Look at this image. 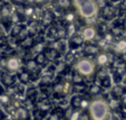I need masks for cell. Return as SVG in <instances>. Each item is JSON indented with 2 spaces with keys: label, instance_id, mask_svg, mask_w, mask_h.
I'll return each instance as SVG.
<instances>
[{
  "label": "cell",
  "instance_id": "obj_3",
  "mask_svg": "<svg viewBox=\"0 0 126 120\" xmlns=\"http://www.w3.org/2000/svg\"><path fill=\"white\" fill-rule=\"evenodd\" d=\"M76 70L83 76H91L95 73L96 64L94 61L89 60V58H81L77 62Z\"/></svg>",
  "mask_w": 126,
  "mask_h": 120
},
{
  "label": "cell",
  "instance_id": "obj_9",
  "mask_svg": "<svg viewBox=\"0 0 126 120\" xmlns=\"http://www.w3.org/2000/svg\"><path fill=\"white\" fill-rule=\"evenodd\" d=\"M116 14H117L116 9L114 7H112V6L106 5L102 9V16L104 17L105 19H113V18H115Z\"/></svg>",
  "mask_w": 126,
  "mask_h": 120
},
{
  "label": "cell",
  "instance_id": "obj_14",
  "mask_svg": "<svg viewBox=\"0 0 126 120\" xmlns=\"http://www.w3.org/2000/svg\"><path fill=\"white\" fill-rule=\"evenodd\" d=\"M44 53H45L47 60H50V61H54L57 57H59V52H58L57 49H55V48H52V47H49V48H47V49L45 48Z\"/></svg>",
  "mask_w": 126,
  "mask_h": 120
},
{
  "label": "cell",
  "instance_id": "obj_7",
  "mask_svg": "<svg viewBox=\"0 0 126 120\" xmlns=\"http://www.w3.org/2000/svg\"><path fill=\"white\" fill-rule=\"evenodd\" d=\"M15 120H29V111L24 107L17 108L14 112Z\"/></svg>",
  "mask_w": 126,
  "mask_h": 120
},
{
  "label": "cell",
  "instance_id": "obj_6",
  "mask_svg": "<svg viewBox=\"0 0 126 120\" xmlns=\"http://www.w3.org/2000/svg\"><path fill=\"white\" fill-rule=\"evenodd\" d=\"M84 44V38L81 35H77V34H74L70 36V39L68 42V45L71 49H76V48L80 47Z\"/></svg>",
  "mask_w": 126,
  "mask_h": 120
},
{
  "label": "cell",
  "instance_id": "obj_24",
  "mask_svg": "<svg viewBox=\"0 0 126 120\" xmlns=\"http://www.w3.org/2000/svg\"><path fill=\"white\" fill-rule=\"evenodd\" d=\"M80 118V112H79L78 109H74V110L70 112V116L68 117V120H79Z\"/></svg>",
  "mask_w": 126,
  "mask_h": 120
},
{
  "label": "cell",
  "instance_id": "obj_30",
  "mask_svg": "<svg viewBox=\"0 0 126 120\" xmlns=\"http://www.w3.org/2000/svg\"><path fill=\"white\" fill-rule=\"evenodd\" d=\"M11 2H14L15 5H24L26 0H11Z\"/></svg>",
  "mask_w": 126,
  "mask_h": 120
},
{
  "label": "cell",
  "instance_id": "obj_11",
  "mask_svg": "<svg viewBox=\"0 0 126 120\" xmlns=\"http://www.w3.org/2000/svg\"><path fill=\"white\" fill-rule=\"evenodd\" d=\"M96 63L100 66H105L110 63V55L106 53V52H102V53H98L96 56Z\"/></svg>",
  "mask_w": 126,
  "mask_h": 120
},
{
  "label": "cell",
  "instance_id": "obj_1",
  "mask_svg": "<svg viewBox=\"0 0 126 120\" xmlns=\"http://www.w3.org/2000/svg\"><path fill=\"white\" fill-rule=\"evenodd\" d=\"M73 3L78 11L79 16L83 18L94 17L98 11V7L95 0H73Z\"/></svg>",
  "mask_w": 126,
  "mask_h": 120
},
{
  "label": "cell",
  "instance_id": "obj_15",
  "mask_svg": "<svg viewBox=\"0 0 126 120\" xmlns=\"http://www.w3.org/2000/svg\"><path fill=\"white\" fill-rule=\"evenodd\" d=\"M10 15H11V6H10V3H5V5L1 6L0 16L2 17L3 19H9Z\"/></svg>",
  "mask_w": 126,
  "mask_h": 120
},
{
  "label": "cell",
  "instance_id": "obj_31",
  "mask_svg": "<svg viewBox=\"0 0 126 120\" xmlns=\"http://www.w3.org/2000/svg\"><path fill=\"white\" fill-rule=\"evenodd\" d=\"M33 1H35V3H37V5H43L46 0H33Z\"/></svg>",
  "mask_w": 126,
  "mask_h": 120
},
{
  "label": "cell",
  "instance_id": "obj_27",
  "mask_svg": "<svg viewBox=\"0 0 126 120\" xmlns=\"http://www.w3.org/2000/svg\"><path fill=\"white\" fill-rule=\"evenodd\" d=\"M75 31H76V27H75V25L73 24V23H69V25L66 27V34H68L69 36H71V35H74Z\"/></svg>",
  "mask_w": 126,
  "mask_h": 120
},
{
  "label": "cell",
  "instance_id": "obj_21",
  "mask_svg": "<svg viewBox=\"0 0 126 120\" xmlns=\"http://www.w3.org/2000/svg\"><path fill=\"white\" fill-rule=\"evenodd\" d=\"M33 60L37 62V64L38 65H44L46 62H47V57H46L45 53L44 52H40V53H38L37 55L35 56V58Z\"/></svg>",
  "mask_w": 126,
  "mask_h": 120
},
{
  "label": "cell",
  "instance_id": "obj_16",
  "mask_svg": "<svg viewBox=\"0 0 126 120\" xmlns=\"http://www.w3.org/2000/svg\"><path fill=\"white\" fill-rule=\"evenodd\" d=\"M112 93H113V96H114L116 99L117 98H121V96H123L124 93H126L125 87H123V85H119V84H116V85L113 88Z\"/></svg>",
  "mask_w": 126,
  "mask_h": 120
},
{
  "label": "cell",
  "instance_id": "obj_4",
  "mask_svg": "<svg viewBox=\"0 0 126 120\" xmlns=\"http://www.w3.org/2000/svg\"><path fill=\"white\" fill-rule=\"evenodd\" d=\"M5 69L8 72H17L21 67V61L18 56H10L5 60Z\"/></svg>",
  "mask_w": 126,
  "mask_h": 120
},
{
  "label": "cell",
  "instance_id": "obj_34",
  "mask_svg": "<svg viewBox=\"0 0 126 120\" xmlns=\"http://www.w3.org/2000/svg\"><path fill=\"white\" fill-rule=\"evenodd\" d=\"M3 119V113H2V111L0 110V120H2Z\"/></svg>",
  "mask_w": 126,
  "mask_h": 120
},
{
  "label": "cell",
  "instance_id": "obj_13",
  "mask_svg": "<svg viewBox=\"0 0 126 120\" xmlns=\"http://www.w3.org/2000/svg\"><path fill=\"white\" fill-rule=\"evenodd\" d=\"M18 79H19L21 84L30 83L31 80H32V73H30L29 71H21L18 75Z\"/></svg>",
  "mask_w": 126,
  "mask_h": 120
},
{
  "label": "cell",
  "instance_id": "obj_35",
  "mask_svg": "<svg viewBox=\"0 0 126 120\" xmlns=\"http://www.w3.org/2000/svg\"><path fill=\"white\" fill-rule=\"evenodd\" d=\"M124 83H125V85H126V77H125V80H124Z\"/></svg>",
  "mask_w": 126,
  "mask_h": 120
},
{
  "label": "cell",
  "instance_id": "obj_33",
  "mask_svg": "<svg viewBox=\"0 0 126 120\" xmlns=\"http://www.w3.org/2000/svg\"><path fill=\"white\" fill-rule=\"evenodd\" d=\"M3 92H5V89H3L2 85H0V94H2Z\"/></svg>",
  "mask_w": 126,
  "mask_h": 120
},
{
  "label": "cell",
  "instance_id": "obj_10",
  "mask_svg": "<svg viewBox=\"0 0 126 120\" xmlns=\"http://www.w3.org/2000/svg\"><path fill=\"white\" fill-rule=\"evenodd\" d=\"M16 81H17L16 75L10 74V72L7 73V74L1 75V82H2V84L6 85V87H12V85H15Z\"/></svg>",
  "mask_w": 126,
  "mask_h": 120
},
{
  "label": "cell",
  "instance_id": "obj_26",
  "mask_svg": "<svg viewBox=\"0 0 126 120\" xmlns=\"http://www.w3.org/2000/svg\"><path fill=\"white\" fill-rule=\"evenodd\" d=\"M33 12H35V9H33V7H31V6H26V7L24 8V15L26 17H31L33 15Z\"/></svg>",
  "mask_w": 126,
  "mask_h": 120
},
{
  "label": "cell",
  "instance_id": "obj_2",
  "mask_svg": "<svg viewBox=\"0 0 126 120\" xmlns=\"http://www.w3.org/2000/svg\"><path fill=\"white\" fill-rule=\"evenodd\" d=\"M88 109H89L88 113L93 120H103L110 111V107H108L107 102L104 100H100V99L91 102Z\"/></svg>",
  "mask_w": 126,
  "mask_h": 120
},
{
  "label": "cell",
  "instance_id": "obj_5",
  "mask_svg": "<svg viewBox=\"0 0 126 120\" xmlns=\"http://www.w3.org/2000/svg\"><path fill=\"white\" fill-rule=\"evenodd\" d=\"M69 90H70V85H69L68 82H58L54 85V96H56L57 98H63V96L68 94Z\"/></svg>",
  "mask_w": 126,
  "mask_h": 120
},
{
  "label": "cell",
  "instance_id": "obj_18",
  "mask_svg": "<svg viewBox=\"0 0 126 120\" xmlns=\"http://www.w3.org/2000/svg\"><path fill=\"white\" fill-rule=\"evenodd\" d=\"M81 98L79 94H75L70 100V103H71V107L74 109H80V101H81Z\"/></svg>",
  "mask_w": 126,
  "mask_h": 120
},
{
  "label": "cell",
  "instance_id": "obj_28",
  "mask_svg": "<svg viewBox=\"0 0 126 120\" xmlns=\"http://www.w3.org/2000/svg\"><path fill=\"white\" fill-rule=\"evenodd\" d=\"M65 20H66L67 23H74V20H75V15L73 14L71 11H68L66 15H65Z\"/></svg>",
  "mask_w": 126,
  "mask_h": 120
},
{
  "label": "cell",
  "instance_id": "obj_23",
  "mask_svg": "<svg viewBox=\"0 0 126 120\" xmlns=\"http://www.w3.org/2000/svg\"><path fill=\"white\" fill-rule=\"evenodd\" d=\"M73 83H74L75 85H80V84H84L83 77H81V75L79 74L78 72H77L76 74L73 75Z\"/></svg>",
  "mask_w": 126,
  "mask_h": 120
},
{
  "label": "cell",
  "instance_id": "obj_19",
  "mask_svg": "<svg viewBox=\"0 0 126 120\" xmlns=\"http://www.w3.org/2000/svg\"><path fill=\"white\" fill-rule=\"evenodd\" d=\"M20 45L25 48H28V47H32L33 46V38L31 36H26L21 39L20 42Z\"/></svg>",
  "mask_w": 126,
  "mask_h": 120
},
{
  "label": "cell",
  "instance_id": "obj_32",
  "mask_svg": "<svg viewBox=\"0 0 126 120\" xmlns=\"http://www.w3.org/2000/svg\"><path fill=\"white\" fill-rule=\"evenodd\" d=\"M122 26H123V28L126 30V17H125V18H124V19H123V24H122Z\"/></svg>",
  "mask_w": 126,
  "mask_h": 120
},
{
  "label": "cell",
  "instance_id": "obj_36",
  "mask_svg": "<svg viewBox=\"0 0 126 120\" xmlns=\"http://www.w3.org/2000/svg\"><path fill=\"white\" fill-rule=\"evenodd\" d=\"M0 1H1V0H0Z\"/></svg>",
  "mask_w": 126,
  "mask_h": 120
},
{
  "label": "cell",
  "instance_id": "obj_22",
  "mask_svg": "<svg viewBox=\"0 0 126 120\" xmlns=\"http://www.w3.org/2000/svg\"><path fill=\"white\" fill-rule=\"evenodd\" d=\"M85 52L87 54H91V55H97L99 53V47L96 45H88L86 46Z\"/></svg>",
  "mask_w": 126,
  "mask_h": 120
},
{
  "label": "cell",
  "instance_id": "obj_8",
  "mask_svg": "<svg viewBox=\"0 0 126 120\" xmlns=\"http://www.w3.org/2000/svg\"><path fill=\"white\" fill-rule=\"evenodd\" d=\"M81 36H83L84 41H92L96 36V28L93 26L85 27L83 29V31H81Z\"/></svg>",
  "mask_w": 126,
  "mask_h": 120
},
{
  "label": "cell",
  "instance_id": "obj_25",
  "mask_svg": "<svg viewBox=\"0 0 126 120\" xmlns=\"http://www.w3.org/2000/svg\"><path fill=\"white\" fill-rule=\"evenodd\" d=\"M22 28H24V27H22L21 25L16 24L14 27H12V29H11V35H12V36H18V35L20 34V31L22 30Z\"/></svg>",
  "mask_w": 126,
  "mask_h": 120
},
{
  "label": "cell",
  "instance_id": "obj_17",
  "mask_svg": "<svg viewBox=\"0 0 126 120\" xmlns=\"http://www.w3.org/2000/svg\"><path fill=\"white\" fill-rule=\"evenodd\" d=\"M38 67H39V65L37 64V62L35 60H28L26 62V69L30 73H35L36 71L38 70Z\"/></svg>",
  "mask_w": 126,
  "mask_h": 120
},
{
  "label": "cell",
  "instance_id": "obj_29",
  "mask_svg": "<svg viewBox=\"0 0 126 120\" xmlns=\"http://www.w3.org/2000/svg\"><path fill=\"white\" fill-rule=\"evenodd\" d=\"M47 120H59V118H58V116L56 115V113H51V115H49V117L47 118Z\"/></svg>",
  "mask_w": 126,
  "mask_h": 120
},
{
  "label": "cell",
  "instance_id": "obj_20",
  "mask_svg": "<svg viewBox=\"0 0 126 120\" xmlns=\"http://www.w3.org/2000/svg\"><path fill=\"white\" fill-rule=\"evenodd\" d=\"M57 5L62 9L68 10V9H70L73 2H71V0H57Z\"/></svg>",
  "mask_w": 126,
  "mask_h": 120
},
{
  "label": "cell",
  "instance_id": "obj_12",
  "mask_svg": "<svg viewBox=\"0 0 126 120\" xmlns=\"http://www.w3.org/2000/svg\"><path fill=\"white\" fill-rule=\"evenodd\" d=\"M114 49L116 53L125 54L126 53V38H121L114 44Z\"/></svg>",
  "mask_w": 126,
  "mask_h": 120
}]
</instances>
